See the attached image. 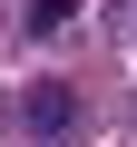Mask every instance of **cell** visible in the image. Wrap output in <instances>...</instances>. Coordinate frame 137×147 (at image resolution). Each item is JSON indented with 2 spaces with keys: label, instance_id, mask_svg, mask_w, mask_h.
<instances>
[{
  "label": "cell",
  "instance_id": "1",
  "mask_svg": "<svg viewBox=\"0 0 137 147\" xmlns=\"http://www.w3.org/2000/svg\"><path fill=\"white\" fill-rule=\"evenodd\" d=\"M20 127H30L39 147L79 137V88H68V79H30V88H20Z\"/></svg>",
  "mask_w": 137,
  "mask_h": 147
},
{
  "label": "cell",
  "instance_id": "2",
  "mask_svg": "<svg viewBox=\"0 0 137 147\" xmlns=\"http://www.w3.org/2000/svg\"><path fill=\"white\" fill-rule=\"evenodd\" d=\"M20 20H30V39H49V30H68V20H79V0H30Z\"/></svg>",
  "mask_w": 137,
  "mask_h": 147
}]
</instances>
